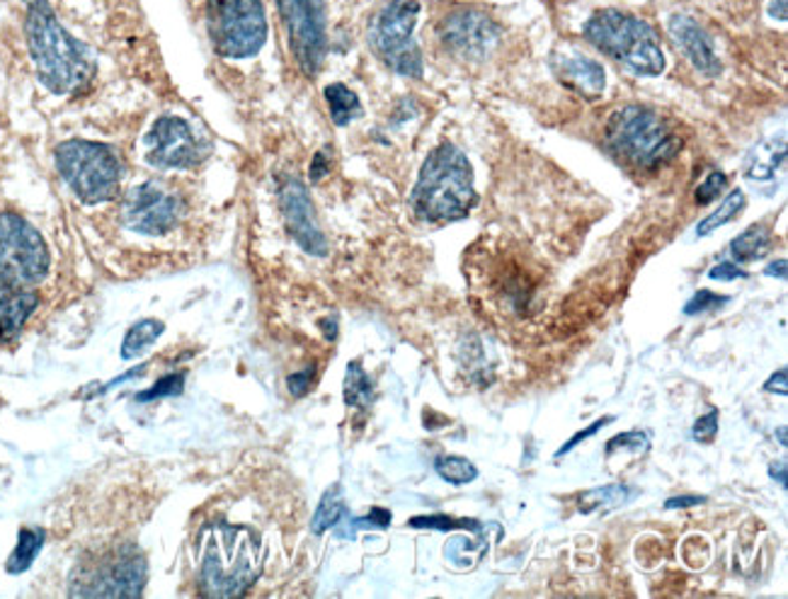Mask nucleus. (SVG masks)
Here are the masks:
<instances>
[{"label": "nucleus", "mask_w": 788, "mask_h": 599, "mask_svg": "<svg viewBox=\"0 0 788 599\" xmlns=\"http://www.w3.org/2000/svg\"><path fill=\"white\" fill-rule=\"evenodd\" d=\"M391 513L384 507H374L369 515L366 517H360V519H352L350 522V531L348 537H354V529H386L388 525H391Z\"/></svg>", "instance_id": "obj_33"}, {"label": "nucleus", "mask_w": 788, "mask_h": 599, "mask_svg": "<svg viewBox=\"0 0 788 599\" xmlns=\"http://www.w3.org/2000/svg\"><path fill=\"white\" fill-rule=\"evenodd\" d=\"M475 204L473 168L463 151L442 143L427 155L413 190V209L425 221H457Z\"/></svg>", "instance_id": "obj_2"}, {"label": "nucleus", "mask_w": 788, "mask_h": 599, "mask_svg": "<svg viewBox=\"0 0 788 599\" xmlns=\"http://www.w3.org/2000/svg\"><path fill=\"white\" fill-rule=\"evenodd\" d=\"M146 161L155 168H190L202 161V143L180 117H161L146 137Z\"/></svg>", "instance_id": "obj_12"}, {"label": "nucleus", "mask_w": 788, "mask_h": 599, "mask_svg": "<svg viewBox=\"0 0 788 599\" xmlns=\"http://www.w3.org/2000/svg\"><path fill=\"white\" fill-rule=\"evenodd\" d=\"M745 204H748L745 192H742V190H732L730 195H726V199H724V202H720V207L716 209L714 214H708V216H704L702 221H698L696 236L704 238V236H708V233H714V231H718L720 226L730 224V221H736V219L740 216L742 209H745Z\"/></svg>", "instance_id": "obj_21"}, {"label": "nucleus", "mask_w": 788, "mask_h": 599, "mask_svg": "<svg viewBox=\"0 0 788 599\" xmlns=\"http://www.w3.org/2000/svg\"><path fill=\"white\" fill-rule=\"evenodd\" d=\"M483 535L485 531H481L479 539L454 537L447 547V559L454 565H459V568H471L487 553V539Z\"/></svg>", "instance_id": "obj_24"}, {"label": "nucleus", "mask_w": 788, "mask_h": 599, "mask_svg": "<svg viewBox=\"0 0 788 599\" xmlns=\"http://www.w3.org/2000/svg\"><path fill=\"white\" fill-rule=\"evenodd\" d=\"M42 541H44V535H42L39 529H22L17 549H15L13 556H10V565H8L10 573L25 571L27 565H30L32 561H35V556L39 553Z\"/></svg>", "instance_id": "obj_28"}, {"label": "nucleus", "mask_w": 788, "mask_h": 599, "mask_svg": "<svg viewBox=\"0 0 788 599\" xmlns=\"http://www.w3.org/2000/svg\"><path fill=\"white\" fill-rule=\"evenodd\" d=\"M444 47L466 59H483L501 39V27L481 10L459 8L439 22Z\"/></svg>", "instance_id": "obj_13"}, {"label": "nucleus", "mask_w": 788, "mask_h": 599, "mask_svg": "<svg viewBox=\"0 0 788 599\" xmlns=\"http://www.w3.org/2000/svg\"><path fill=\"white\" fill-rule=\"evenodd\" d=\"M410 527H415V529H437V531H451V529L481 531L483 529V525L475 522V519H457V517H449V515L413 517V519H410Z\"/></svg>", "instance_id": "obj_29"}, {"label": "nucleus", "mask_w": 788, "mask_h": 599, "mask_svg": "<svg viewBox=\"0 0 788 599\" xmlns=\"http://www.w3.org/2000/svg\"><path fill=\"white\" fill-rule=\"evenodd\" d=\"M345 513H348V507H345V501H342V491L338 485H332L330 491L324 495V501H320L316 515H314V522H310V529H314V535H324V531H328L330 527L340 525Z\"/></svg>", "instance_id": "obj_22"}, {"label": "nucleus", "mask_w": 788, "mask_h": 599, "mask_svg": "<svg viewBox=\"0 0 788 599\" xmlns=\"http://www.w3.org/2000/svg\"><path fill=\"white\" fill-rule=\"evenodd\" d=\"M326 103L330 109V117L338 127L350 125L352 119L362 117V103L360 97L354 95L348 85L332 83L326 87Z\"/></svg>", "instance_id": "obj_20"}, {"label": "nucleus", "mask_w": 788, "mask_h": 599, "mask_svg": "<svg viewBox=\"0 0 788 599\" xmlns=\"http://www.w3.org/2000/svg\"><path fill=\"white\" fill-rule=\"evenodd\" d=\"M27 47L39 81L57 95H71L93 78V59L81 42L69 35L47 0L27 3Z\"/></svg>", "instance_id": "obj_1"}, {"label": "nucleus", "mask_w": 788, "mask_h": 599, "mask_svg": "<svg viewBox=\"0 0 788 599\" xmlns=\"http://www.w3.org/2000/svg\"><path fill=\"white\" fill-rule=\"evenodd\" d=\"M180 219V199L155 183L134 187L125 199V224L143 236H163Z\"/></svg>", "instance_id": "obj_11"}, {"label": "nucleus", "mask_w": 788, "mask_h": 599, "mask_svg": "<svg viewBox=\"0 0 788 599\" xmlns=\"http://www.w3.org/2000/svg\"><path fill=\"white\" fill-rule=\"evenodd\" d=\"M718 410H711V413H706L704 418H698L694 423V430H692V437L696 442H702V445H711V442L716 439L718 435Z\"/></svg>", "instance_id": "obj_34"}, {"label": "nucleus", "mask_w": 788, "mask_h": 599, "mask_svg": "<svg viewBox=\"0 0 788 599\" xmlns=\"http://www.w3.org/2000/svg\"><path fill=\"white\" fill-rule=\"evenodd\" d=\"M435 471L439 473L442 481H447L451 485H466L479 479V469L463 457H454V454H449V457H439L435 461Z\"/></svg>", "instance_id": "obj_27"}, {"label": "nucleus", "mask_w": 788, "mask_h": 599, "mask_svg": "<svg viewBox=\"0 0 788 599\" xmlns=\"http://www.w3.org/2000/svg\"><path fill=\"white\" fill-rule=\"evenodd\" d=\"M779 442L781 447H786V427H779Z\"/></svg>", "instance_id": "obj_45"}, {"label": "nucleus", "mask_w": 788, "mask_h": 599, "mask_svg": "<svg viewBox=\"0 0 788 599\" xmlns=\"http://www.w3.org/2000/svg\"><path fill=\"white\" fill-rule=\"evenodd\" d=\"M614 423V415H607V418H602V420H597V423H592L590 427H587V430H580V432H575V435L568 439V442H565V445L556 451V459H561V457H565V454H571L577 445H580V442H585V439H590V437H595L597 435V432L599 430H602V427H607V425H612Z\"/></svg>", "instance_id": "obj_35"}, {"label": "nucleus", "mask_w": 788, "mask_h": 599, "mask_svg": "<svg viewBox=\"0 0 788 599\" xmlns=\"http://www.w3.org/2000/svg\"><path fill=\"white\" fill-rule=\"evenodd\" d=\"M786 161V137L784 134H774L769 139L760 141L754 146L745 161V175L750 180H772L776 175V171L781 168Z\"/></svg>", "instance_id": "obj_17"}, {"label": "nucleus", "mask_w": 788, "mask_h": 599, "mask_svg": "<svg viewBox=\"0 0 788 599\" xmlns=\"http://www.w3.org/2000/svg\"><path fill=\"white\" fill-rule=\"evenodd\" d=\"M730 302L728 296H718L716 292H708V290H698L690 302H686L684 306V314L686 316H698V314H711V310H720L726 304Z\"/></svg>", "instance_id": "obj_30"}, {"label": "nucleus", "mask_w": 788, "mask_h": 599, "mask_svg": "<svg viewBox=\"0 0 788 599\" xmlns=\"http://www.w3.org/2000/svg\"><path fill=\"white\" fill-rule=\"evenodd\" d=\"M553 71L571 91L580 93L587 99H597L604 93L607 78L602 63L587 57H561L553 59Z\"/></svg>", "instance_id": "obj_16"}, {"label": "nucleus", "mask_w": 788, "mask_h": 599, "mask_svg": "<svg viewBox=\"0 0 788 599\" xmlns=\"http://www.w3.org/2000/svg\"><path fill=\"white\" fill-rule=\"evenodd\" d=\"M786 376H788V372H786V369H779V372H776V374H772V376H769V381H767V384H764V391H769V394H781V396H786V394H788V384H786Z\"/></svg>", "instance_id": "obj_40"}, {"label": "nucleus", "mask_w": 788, "mask_h": 599, "mask_svg": "<svg viewBox=\"0 0 788 599\" xmlns=\"http://www.w3.org/2000/svg\"><path fill=\"white\" fill-rule=\"evenodd\" d=\"M260 541L246 527H214L204 541L202 585L212 597L243 595L258 578Z\"/></svg>", "instance_id": "obj_4"}, {"label": "nucleus", "mask_w": 788, "mask_h": 599, "mask_svg": "<svg viewBox=\"0 0 788 599\" xmlns=\"http://www.w3.org/2000/svg\"><path fill=\"white\" fill-rule=\"evenodd\" d=\"M35 308L37 294L25 290H8V294L0 298V340L15 338Z\"/></svg>", "instance_id": "obj_18"}, {"label": "nucleus", "mask_w": 788, "mask_h": 599, "mask_svg": "<svg viewBox=\"0 0 788 599\" xmlns=\"http://www.w3.org/2000/svg\"><path fill=\"white\" fill-rule=\"evenodd\" d=\"M668 30L677 49H682L684 57L690 59L698 73H704L706 78H716L720 73V59L714 49V42L698 22L686 15H674Z\"/></svg>", "instance_id": "obj_15"}, {"label": "nucleus", "mask_w": 788, "mask_h": 599, "mask_svg": "<svg viewBox=\"0 0 788 599\" xmlns=\"http://www.w3.org/2000/svg\"><path fill=\"white\" fill-rule=\"evenodd\" d=\"M772 246V233L764 224H752L748 231L730 243V255L738 262H754L767 255Z\"/></svg>", "instance_id": "obj_19"}, {"label": "nucleus", "mask_w": 788, "mask_h": 599, "mask_svg": "<svg viewBox=\"0 0 788 599\" xmlns=\"http://www.w3.org/2000/svg\"><path fill=\"white\" fill-rule=\"evenodd\" d=\"M607 143L638 171H658L682 149V139L668 121L643 105H626L609 117Z\"/></svg>", "instance_id": "obj_3"}, {"label": "nucleus", "mask_w": 788, "mask_h": 599, "mask_svg": "<svg viewBox=\"0 0 788 599\" xmlns=\"http://www.w3.org/2000/svg\"><path fill=\"white\" fill-rule=\"evenodd\" d=\"M314 374H316L314 367H306L304 372H296V374L289 376L286 386H289V391H292V396H304V394H308L310 384H314Z\"/></svg>", "instance_id": "obj_38"}, {"label": "nucleus", "mask_w": 788, "mask_h": 599, "mask_svg": "<svg viewBox=\"0 0 788 599\" xmlns=\"http://www.w3.org/2000/svg\"><path fill=\"white\" fill-rule=\"evenodd\" d=\"M345 403L350 408H366L372 403V381L364 374L360 362L348 364L345 374Z\"/></svg>", "instance_id": "obj_26"}, {"label": "nucleus", "mask_w": 788, "mask_h": 599, "mask_svg": "<svg viewBox=\"0 0 788 599\" xmlns=\"http://www.w3.org/2000/svg\"><path fill=\"white\" fill-rule=\"evenodd\" d=\"M726 185H728V177H726L724 173H720V171L708 173V175H706V180L696 187V192H694V202H696L698 207L711 204L714 199H718V195L726 190Z\"/></svg>", "instance_id": "obj_32"}, {"label": "nucleus", "mask_w": 788, "mask_h": 599, "mask_svg": "<svg viewBox=\"0 0 788 599\" xmlns=\"http://www.w3.org/2000/svg\"><path fill=\"white\" fill-rule=\"evenodd\" d=\"M277 10L298 69L314 78L328 51V0H277Z\"/></svg>", "instance_id": "obj_10"}, {"label": "nucleus", "mask_w": 788, "mask_h": 599, "mask_svg": "<svg viewBox=\"0 0 788 599\" xmlns=\"http://www.w3.org/2000/svg\"><path fill=\"white\" fill-rule=\"evenodd\" d=\"M280 207L289 236H292L308 255H326L328 243L324 231H320L316 207L310 202L302 180H296V177L284 180L280 190Z\"/></svg>", "instance_id": "obj_14"}, {"label": "nucleus", "mask_w": 788, "mask_h": 599, "mask_svg": "<svg viewBox=\"0 0 788 599\" xmlns=\"http://www.w3.org/2000/svg\"><path fill=\"white\" fill-rule=\"evenodd\" d=\"M585 37L609 59L621 61L638 75H660L664 71L658 32L636 15L614 8L599 10L587 20Z\"/></svg>", "instance_id": "obj_5"}, {"label": "nucleus", "mask_w": 788, "mask_h": 599, "mask_svg": "<svg viewBox=\"0 0 788 599\" xmlns=\"http://www.w3.org/2000/svg\"><path fill=\"white\" fill-rule=\"evenodd\" d=\"M648 447H650V437L646 435V432L631 430V432H624V435H616L614 439H609L607 442V454L612 457V454L619 451V449H628L634 454H643V451H648Z\"/></svg>", "instance_id": "obj_31"}, {"label": "nucleus", "mask_w": 788, "mask_h": 599, "mask_svg": "<svg viewBox=\"0 0 788 599\" xmlns=\"http://www.w3.org/2000/svg\"><path fill=\"white\" fill-rule=\"evenodd\" d=\"M634 493L624 485H602L595 488V491H587L580 497V513H595L599 507H619L626 505Z\"/></svg>", "instance_id": "obj_25"}, {"label": "nucleus", "mask_w": 788, "mask_h": 599, "mask_svg": "<svg viewBox=\"0 0 788 599\" xmlns=\"http://www.w3.org/2000/svg\"><path fill=\"white\" fill-rule=\"evenodd\" d=\"M769 15H772L774 20H779V22H786V20H788V13H786V0H772V5H769Z\"/></svg>", "instance_id": "obj_43"}, {"label": "nucleus", "mask_w": 788, "mask_h": 599, "mask_svg": "<svg viewBox=\"0 0 788 599\" xmlns=\"http://www.w3.org/2000/svg\"><path fill=\"white\" fill-rule=\"evenodd\" d=\"M708 277L716 282H736V280H748V272L742 270L738 262H720L716 268L708 270Z\"/></svg>", "instance_id": "obj_36"}, {"label": "nucleus", "mask_w": 788, "mask_h": 599, "mask_svg": "<svg viewBox=\"0 0 788 599\" xmlns=\"http://www.w3.org/2000/svg\"><path fill=\"white\" fill-rule=\"evenodd\" d=\"M328 171H330L328 155H326L324 151H320V153H316V158H314V163H310V180H314V183H318V180H320V177H324V175H328Z\"/></svg>", "instance_id": "obj_41"}, {"label": "nucleus", "mask_w": 788, "mask_h": 599, "mask_svg": "<svg viewBox=\"0 0 788 599\" xmlns=\"http://www.w3.org/2000/svg\"><path fill=\"white\" fill-rule=\"evenodd\" d=\"M49 248L44 238L17 214L0 212V286L25 290L44 280Z\"/></svg>", "instance_id": "obj_9"}, {"label": "nucleus", "mask_w": 788, "mask_h": 599, "mask_svg": "<svg viewBox=\"0 0 788 599\" xmlns=\"http://www.w3.org/2000/svg\"><path fill=\"white\" fill-rule=\"evenodd\" d=\"M704 503H706L704 495H680V497H670V501L664 503V507H668V509H686V507L704 505Z\"/></svg>", "instance_id": "obj_39"}, {"label": "nucleus", "mask_w": 788, "mask_h": 599, "mask_svg": "<svg viewBox=\"0 0 788 599\" xmlns=\"http://www.w3.org/2000/svg\"><path fill=\"white\" fill-rule=\"evenodd\" d=\"M163 332V324L161 320H141L134 328L127 332L125 345H121V357L125 360H134L139 354L146 352L158 336Z\"/></svg>", "instance_id": "obj_23"}, {"label": "nucleus", "mask_w": 788, "mask_h": 599, "mask_svg": "<svg viewBox=\"0 0 788 599\" xmlns=\"http://www.w3.org/2000/svg\"><path fill=\"white\" fill-rule=\"evenodd\" d=\"M183 388V376L175 374V376H168V379H163L153 386V391H146L139 396V401H153V398L158 396H170V394H180Z\"/></svg>", "instance_id": "obj_37"}, {"label": "nucleus", "mask_w": 788, "mask_h": 599, "mask_svg": "<svg viewBox=\"0 0 788 599\" xmlns=\"http://www.w3.org/2000/svg\"><path fill=\"white\" fill-rule=\"evenodd\" d=\"M786 473H788V466H786L784 461H779V463H772V466H769V475H772V479H774L776 483H779L781 488H786V483H788Z\"/></svg>", "instance_id": "obj_42"}, {"label": "nucleus", "mask_w": 788, "mask_h": 599, "mask_svg": "<svg viewBox=\"0 0 788 599\" xmlns=\"http://www.w3.org/2000/svg\"><path fill=\"white\" fill-rule=\"evenodd\" d=\"M207 22L224 59H252L268 39L262 0H207Z\"/></svg>", "instance_id": "obj_8"}, {"label": "nucleus", "mask_w": 788, "mask_h": 599, "mask_svg": "<svg viewBox=\"0 0 788 599\" xmlns=\"http://www.w3.org/2000/svg\"><path fill=\"white\" fill-rule=\"evenodd\" d=\"M417 0H388L369 22V44L388 69L405 78L423 75V54L415 42Z\"/></svg>", "instance_id": "obj_7"}, {"label": "nucleus", "mask_w": 788, "mask_h": 599, "mask_svg": "<svg viewBox=\"0 0 788 599\" xmlns=\"http://www.w3.org/2000/svg\"><path fill=\"white\" fill-rule=\"evenodd\" d=\"M764 272H767L769 277H779V280H786V260L781 258L779 262H772Z\"/></svg>", "instance_id": "obj_44"}, {"label": "nucleus", "mask_w": 788, "mask_h": 599, "mask_svg": "<svg viewBox=\"0 0 788 599\" xmlns=\"http://www.w3.org/2000/svg\"><path fill=\"white\" fill-rule=\"evenodd\" d=\"M57 165L66 185L85 204L107 202L119 190V161L103 143L66 141L57 149Z\"/></svg>", "instance_id": "obj_6"}]
</instances>
